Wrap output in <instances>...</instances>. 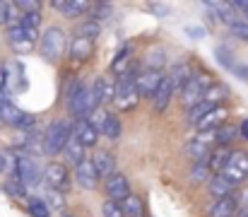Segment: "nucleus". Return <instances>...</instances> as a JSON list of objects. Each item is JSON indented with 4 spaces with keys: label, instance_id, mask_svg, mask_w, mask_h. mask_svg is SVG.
<instances>
[{
    "label": "nucleus",
    "instance_id": "36",
    "mask_svg": "<svg viewBox=\"0 0 248 217\" xmlns=\"http://www.w3.org/2000/svg\"><path fill=\"white\" fill-rule=\"evenodd\" d=\"M215 56H217L219 66H224V68H229V70L236 66V61H234V53H232V49H227V46H217V49H215Z\"/></svg>",
    "mask_w": 248,
    "mask_h": 217
},
{
    "label": "nucleus",
    "instance_id": "33",
    "mask_svg": "<svg viewBox=\"0 0 248 217\" xmlns=\"http://www.w3.org/2000/svg\"><path fill=\"white\" fill-rule=\"evenodd\" d=\"M190 179H193L195 184H202V181L212 179V171H210V167H207V159H205V162H193Z\"/></svg>",
    "mask_w": 248,
    "mask_h": 217
},
{
    "label": "nucleus",
    "instance_id": "27",
    "mask_svg": "<svg viewBox=\"0 0 248 217\" xmlns=\"http://www.w3.org/2000/svg\"><path fill=\"white\" fill-rule=\"evenodd\" d=\"M121 205H123L125 217H145V200L140 196H135V193H130Z\"/></svg>",
    "mask_w": 248,
    "mask_h": 217
},
{
    "label": "nucleus",
    "instance_id": "25",
    "mask_svg": "<svg viewBox=\"0 0 248 217\" xmlns=\"http://www.w3.org/2000/svg\"><path fill=\"white\" fill-rule=\"evenodd\" d=\"M53 7L61 10L65 17H80L82 12L89 10V2H84V0H68V2L58 0V2H53Z\"/></svg>",
    "mask_w": 248,
    "mask_h": 217
},
{
    "label": "nucleus",
    "instance_id": "17",
    "mask_svg": "<svg viewBox=\"0 0 248 217\" xmlns=\"http://www.w3.org/2000/svg\"><path fill=\"white\" fill-rule=\"evenodd\" d=\"M92 162H94L99 176H106V179H108V176L116 174V157H113L108 150H96L94 157H92Z\"/></svg>",
    "mask_w": 248,
    "mask_h": 217
},
{
    "label": "nucleus",
    "instance_id": "16",
    "mask_svg": "<svg viewBox=\"0 0 248 217\" xmlns=\"http://www.w3.org/2000/svg\"><path fill=\"white\" fill-rule=\"evenodd\" d=\"M68 51H70V58H73V61L84 63V61H89V58H92V53H94V41L82 39V36H73V41H70Z\"/></svg>",
    "mask_w": 248,
    "mask_h": 217
},
{
    "label": "nucleus",
    "instance_id": "31",
    "mask_svg": "<svg viewBox=\"0 0 248 217\" xmlns=\"http://www.w3.org/2000/svg\"><path fill=\"white\" fill-rule=\"evenodd\" d=\"M212 109H215V106H212L210 101H198L195 106H190V109H188L186 118H188V123H198V121H200L202 116H207Z\"/></svg>",
    "mask_w": 248,
    "mask_h": 217
},
{
    "label": "nucleus",
    "instance_id": "3",
    "mask_svg": "<svg viewBox=\"0 0 248 217\" xmlns=\"http://www.w3.org/2000/svg\"><path fill=\"white\" fill-rule=\"evenodd\" d=\"M113 101L121 111H128V109H135L138 101H140V94H138V87H135V72H125L121 75L116 82H113Z\"/></svg>",
    "mask_w": 248,
    "mask_h": 217
},
{
    "label": "nucleus",
    "instance_id": "29",
    "mask_svg": "<svg viewBox=\"0 0 248 217\" xmlns=\"http://www.w3.org/2000/svg\"><path fill=\"white\" fill-rule=\"evenodd\" d=\"M236 138H239V128L232 126V123L217 128V133H215V143L222 145V147H232V143H234Z\"/></svg>",
    "mask_w": 248,
    "mask_h": 217
},
{
    "label": "nucleus",
    "instance_id": "40",
    "mask_svg": "<svg viewBox=\"0 0 248 217\" xmlns=\"http://www.w3.org/2000/svg\"><path fill=\"white\" fill-rule=\"evenodd\" d=\"M46 205H48V210H63V208H65V193H61V191H51V188H48Z\"/></svg>",
    "mask_w": 248,
    "mask_h": 217
},
{
    "label": "nucleus",
    "instance_id": "28",
    "mask_svg": "<svg viewBox=\"0 0 248 217\" xmlns=\"http://www.w3.org/2000/svg\"><path fill=\"white\" fill-rule=\"evenodd\" d=\"M84 150H87L84 145H80L75 138H70L63 152H65V159H68L70 164H75V167H78L80 162H84V159H87V152H84Z\"/></svg>",
    "mask_w": 248,
    "mask_h": 217
},
{
    "label": "nucleus",
    "instance_id": "21",
    "mask_svg": "<svg viewBox=\"0 0 248 217\" xmlns=\"http://www.w3.org/2000/svg\"><path fill=\"white\" fill-rule=\"evenodd\" d=\"M171 99H173V87H171L169 77H164V80H162V84L157 87L155 97H152V104H155V109H157V111H166V109H169V104H171Z\"/></svg>",
    "mask_w": 248,
    "mask_h": 217
},
{
    "label": "nucleus",
    "instance_id": "32",
    "mask_svg": "<svg viewBox=\"0 0 248 217\" xmlns=\"http://www.w3.org/2000/svg\"><path fill=\"white\" fill-rule=\"evenodd\" d=\"M229 32L236 36V39H241V41H248V22L246 19H241L239 15L234 17V19H229Z\"/></svg>",
    "mask_w": 248,
    "mask_h": 217
},
{
    "label": "nucleus",
    "instance_id": "47",
    "mask_svg": "<svg viewBox=\"0 0 248 217\" xmlns=\"http://www.w3.org/2000/svg\"><path fill=\"white\" fill-rule=\"evenodd\" d=\"M5 101H10V92L0 84V104H5Z\"/></svg>",
    "mask_w": 248,
    "mask_h": 217
},
{
    "label": "nucleus",
    "instance_id": "39",
    "mask_svg": "<svg viewBox=\"0 0 248 217\" xmlns=\"http://www.w3.org/2000/svg\"><path fill=\"white\" fill-rule=\"evenodd\" d=\"M17 22L22 27H27V29H36L39 32V27H41V12H24V15H19Z\"/></svg>",
    "mask_w": 248,
    "mask_h": 217
},
{
    "label": "nucleus",
    "instance_id": "26",
    "mask_svg": "<svg viewBox=\"0 0 248 217\" xmlns=\"http://www.w3.org/2000/svg\"><path fill=\"white\" fill-rule=\"evenodd\" d=\"M227 97H229V87H224V84L215 82V84H212V87H210V89L205 92L202 101H210L212 106H224Z\"/></svg>",
    "mask_w": 248,
    "mask_h": 217
},
{
    "label": "nucleus",
    "instance_id": "14",
    "mask_svg": "<svg viewBox=\"0 0 248 217\" xmlns=\"http://www.w3.org/2000/svg\"><path fill=\"white\" fill-rule=\"evenodd\" d=\"M92 94L96 97V101H99V106H106L108 101H113V82L106 77V75H101V77H96L94 82H92Z\"/></svg>",
    "mask_w": 248,
    "mask_h": 217
},
{
    "label": "nucleus",
    "instance_id": "50",
    "mask_svg": "<svg viewBox=\"0 0 248 217\" xmlns=\"http://www.w3.org/2000/svg\"><path fill=\"white\" fill-rule=\"evenodd\" d=\"M0 171H2V152H0Z\"/></svg>",
    "mask_w": 248,
    "mask_h": 217
},
{
    "label": "nucleus",
    "instance_id": "20",
    "mask_svg": "<svg viewBox=\"0 0 248 217\" xmlns=\"http://www.w3.org/2000/svg\"><path fill=\"white\" fill-rule=\"evenodd\" d=\"M236 200H234V196H227V198H219V200H215L212 205H210V210H207V215L210 217H234L236 215Z\"/></svg>",
    "mask_w": 248,
    "mask_h": 217
},
{
    "label": "nucleus",
    "instance_id": "23",
    "mask_svg": "<svg viewBox=\"0 0 248 217\" xmlns=\"http://www.w3.org/2000/svg\"><path fill=\"white\" fill-rule=\"evenodd\" d=\"M22 116H24V111L19 106H15L12 99L5 101V104H0V123H7V126H15L17 128V123L22 121Z\"/></svg>",
    "mask_w": 248,
    "mask_h": 217
},
{
    "label": "nucleus",
    "instance_id": "45",
    "mask_svg": "<svg viewBox=\"0 0 248 217\" xmlns=\"http://www.w3.org/2000/svg\"><path fill=\"white\" fill-rule=\"evenodd\" d=\"M232 72H234L239 80H248V66H244V63H236V66L232 68Z\"/></svg>",
    "mask_w": 248,
    "mask_h": 217
},
{
    "label": "nucleus",
    "instance_id": "22",
    "mask_svg": "<svg viewBox=\"0 0 248 217\" xmlns=\"http://www.w3.org/2000/svg\"><path fill=\"white\" fill-rule=\"evenodd\" d=\"M121 133H123V126H121L118 116H116V114H106V118H104V123H101V128H99V135H104V138H108V140H118Z\"/></svg>",
    "mask_w": 248,
    "mask_h": 217
},
{
    "label": "nucleus",
    "instance_id": "44",
    "mask_svg": "<svg viewBox=\"0 0 248 217\" xmlns=\"http://www.w3.org/2000/svg\"><path fill=\"white\" fill-rule=\"evenodd\" d=\"M234 10H239V17L248 22V0H239V2H232Z\"/></svg>",
    "mask_w": 248,
    "mask_h": 217
},
{
    "label": "nucleus",
    "instance_id": "13",
    "mask_svg": "<svg viewBox=\"0 0 248 217\" xmlns=\"http://www.w3.org/2000/svg\"><path fill=\"white\" fill-rule=\"evenodd\" d=\"M232 154H234V150H232V147H222V145H217L215 150H210V154H207V167H210L212 176H215V174H222V169L229 164Z\"/></svg>",
    "mask_w": 248,
    "mask_h": 217
},
{
    "label": "nucleus",
    "instance_id": "12",
    "mask_svg": "<svg viewBox=\"0 0 248 217\" xmlns=\"http://www.w3.org/2000/svg\"><path fill=\"white\" fill-rule=\"evenodd\" d=\"M73 138L84 147H94L99 143V131L89 123V118H80L73 123Z\"/></svg>",
    "mask_w": 248,
    "mask_h": 217
},
{
    "label": "nucleus",
    "instance_id": "37",
    "mask_svg": "<svg viewBox=\"0 0 248 217\" xmlns=\"http://www.w3.org/2000/svg\"><path fill=\"white\" fill-rule=\"evenodd\" d=\"M29 215L31 217H51V210H48L46 200H41V198H31V200H29Z\"/></svg>",
    "mask_w": 248,
    "mask_h": 217
},
{
    "label": "nucleus",
    "instance_id": "2",
    "mask_svg": "<svg viewBox=\"0 0 248 217\" xmlns=\"http://www.w3.org/2000/svg\"><path fill=\"white\" fill-rule=\"evenodd\" d=\"M65 49H68V36H65V32H63L61 27H48V29L44 32V36H41V44H39L41 56H44L48 63H58V61L63 58Z\"/></svg>",
    "mask_w": 248,
    "mask_h": 217
},
{
    "label": "nucleus",
    "instance_id": "41",
    "mask_svg": "<svg viewBox=\"0 0 248 217\" xmlns=\"http://www.w3.org/2000/svg\"><path fill=\"white\" fill-rule=\"evenodd\" d=\"M164 63L166 61H164V56H162V51H152L145 58V70H162Z\"/></svg>",
    "mask_w": 248,
    "mask_h": 217
},
{
    "label": "nucleus",
    "instance_id": "11",
    "mask_svg": "<svg viewBox=\"0 0 248 217\" xmlns=\"http://www.w3.org/2000/svg\"><path fill=\"white\" fill-rule=\"evenodd\" d=\"M75 179H78V184L87 188V191H92V188H96V184H99V171H96V167H94V162L87 157L84 162H80L78 167H75Z\"/></svg>",
    "mask_w": 248,
    "mask_h": 217
},
{
    "label": "nucleus",
    "instance_id": "4",
    "mask_svg": "<svg viewBox=\"0 0 248 217\" xmlns=\"http://www.w3.org/2000/svg\"><path fill=\"white\" fill-rule=\"evenodd\" d=\"M212 84H215V80H212L210 72H195V75L188 80V84L181 89V101H183L188 109L195 106L198 101H202L205 92H207Z\"/></svg>",
    "mask_w": 248,
    "mask_h": 217
},
{
    "label": "nucleus",
    "instance_id": "24",
    "mask_svg": "<svg viewBox=\"0 0 248 217\" xmlns=\"http://www.w3.org/2000/svg\"><path fill=\"white\" fill-rule=\"evenodd\" d=\"M236 186L234 184H229L222 174H215L212 179H210V193L219 200V198H227V196H232V191H234Z\"/></svg>",
    "mask_w": 248,
    "mask_h": 217
},
{
    "label": "nucleus",
    "instance_id": "38",
    "mask_svg": "<svg viewBox=\"0 0 248 217\" xmlns=\"http://www.w3.org/2000/svg\"><path fill=\"white\" fill-rule=\"evenodd\" d=\"M89 7H92V15H94V17H89V19H94V22H99V24H101V19L111 17V12H113V7H111L108 2H96V5H89Z\"/></svg>",
    "mask_w": 248,
    "mask_h": 217
},
{
    "label": "nucleus",
    "instance_id": "35",
    "mask_svg": "<svg viewBox=\"0 0 248 217\" xmlns=\"http://www.w3.org/2000/svg\"><path fill=\"white\" fill-rule=\"evenodd\" d=\"M15 17H19L15 2H0V24L12 27V24H15Z\"/></svg>",
    "mask_w": 248,
    "mask_h": 217
},
{
    "label": "nucleus",
    "instance_id": "10",
    "mask_svg": "<svg viewBox=\"0 0 248 217\" xmlns=\"http://www.w3.org/2000/svg\"><path fill=\"white\" fill-rule=\"evenodd\" d=\"M133 191H130V181L123 176V174H113V176H108L106 179V196H108V200H116V203H123L128 196H130Z\"/></svg>",
    "mask_w": 248,
    "mask_h": 217
},
{
    "label": "nucleus",
    "instance_id": "42",
    "mask_svg": "<svg viewBox=\"0 0 248 217\" xmlns=\"http://www.w3.org/2000/svg\"><path fill=\"white\" fill-rule=\"evenodd\" d=\"M101 213H104V217H125L123 205L116 203V200H106V203L101 205Z\"/></svg>",
    "mask_w": 248,
    "mask_h": 217
},
{
    "label": "nucleus",
    "instance_id": "30",
    "mask_svg": "<svg viewBox=\"0 0 248 217\" xmlns=\"http://www.w3.org/2000/svg\"><path fill=\"white\" fill-rule=\"evenodd\" d=\"M99 34H101V24L94 22V19H84L75 32V36H82V39H89V41H94Z\"/></svg>",
    "mask_w": 248,
    "mask_h": 217
},
{
    "label": "nucleus",
    "instance_id": "19",
    "mask_svg": "<svg viewBox=\"0 0 248 217\" xmlns=\"http://www.w3.org/2000/svg\"><path fill=\"white\" fill-rule=\"evenodd\" d=\"M190 77H193V72L188 68V63H176V66L169 70V82H171V87H173V94H176V92L181 94V89L188 84Z\"/></svg>",
    "mask_w": 248,
    "mask_h": 217
},
{
    "label": "nucleus",
    "instance_id": "34",
    "mask_svg": "<svg viewBox=\"0 0 248 217\" xmlns=\"http://www.w3.org/2000/svg\"><path fill=\"white\" fill-rule=\"evenodd\" d=\"M5 193L12 196V198H24V196H27V188H24V184H22L17 176H7V181H5Z\"/></svg>",
    "mask_w": 248,
    "mask_h": 217
},
{
    "label": "nucleus",
    "instance_id": "8",
    "mask_svg": "<svg viewBox=\"0 0 248 217\" xmlns=\"http://www.w3.org/2000/svg\"><path fill=\"white\" fill-rule=\"evenodd\" d=\"M44 179H46V184H48L51 191L65 193V191L70 188V171H68V167L61 164V162H51V164L44 169Z\"/></svg>",
    "mask_w": 248,
    "mask_h": 217
},
{
    "label": "nucleus",
    "instance_id": "6",
    "mask_svg": "<svg viewBox=\"0 0 248 217\" xmlns=\"http://www.w3.org/2000/svg\"><path fill=\"white\" fill-rule=\"evenodd\" d=\"M15 176L24 184V188H36L44 179V171L39 169L36 159L29 154H17V171Z\"/></svg>",
    "mask_w": 248,
    "mask_h": 217
},
{
    "label": "nucleus",
    "instance_id": "43",
    "mask_svg": "<svg viewBox=\"0 0 248 217\" xmlns=\"http://www.w3.org/2000/svg\"><path fill=\"white\" fill-rule=\"evenodd\" d=\"M15 7L22 10V15L24 12H41V2H15Z\"/></svg>",
    "mask_w": 248,
    "mask_h": 217
},
{
    "label": "nucleus",
    "instance_id": "7",
    "mask_svg": "<svg viewBox=\"0 0 248 217\" xmlns=\"http://www.w3.org/2000/svg\"><path fill=\"white\" fill-rule=\"evenodd\" d=\"M222 176L229 184H234V186H239L241 181H246L248 179V152L246 150H234L229 164L222 169Z\"/></svg>",
    "mask_w": 248,
    "mask_h": 217
},
{
    "label": "nucleus",
    "instance_id": "18",
    "mask_svg": "<svg viewBox=\"0 0 248 217\" xmlns=\"http://www.w3.org/2000/svg\"><path fill=\"white\" fill-rule=\"evenodd\" d=\"M130 61H133V46L130 44H123L121 49H118V53H116V58L111 61V72L113 75H125V72H130Z\"/></svg>",
    "mask_w": 248,
    "mask_h": 217
},
{
    "label": "nucleus",
    "instance_id": "1",
    "mask_svg": "<svg viewBox=\"0 0 248 217\" xmlns=\"http://www.w3.org/2000/svg\"><path fill=\"white\" fill-rule=\"evenodd\" d=\"M70 138H73V123L68 118L53 121L44 133V154H51V157L61 154Z\"/></svg>",
    "mask_w": 248,
    "mask_h": 217
},
{
    "label": "nucleus",
    "instance_id": "9",
    "mask_svg": "<svg viewBox=\"0 0 248 217\" xmlns=\"http://www.w3.org/2000/svg\"><path fill=\"white\" fill-rule=\"evenodd\" d=\"M166 75L162 70H142L135 75V87H138V94L140 97H155V92H157V87L162 84V80H164Z\"/></svg>",
    "mask_w": 248,
    "mask_h": 217
},
{
    "label": "nucleus",
    "instance_id": "46",
    "mask_svg": "<svg viewBox=\"0 0 248 217\" xmlns=\"http://www.w3.org/2000/svg\"><path fill=\"white\" fill-rule=\"evenodd\" d=\"M239 138H244V140H248V118L239 126Z\"/></svg>",
    "mask_w": 248,
    "mask_h": 217
},
{
    "label": "nucleus",
    "instance_id": "51",
    "mask_svg": "<svg viewBox=\"0 0 248 217\" xmlns=\"http://www.w3.org/2000/svg\"><path fill=\"white\" fill-rule=\"evenodd\" d=\"M0 126H2V123H0Z\"/></svg>",
    "mask_w": 248,
    "mask_h": 217
},
{
    "label": "nucleus",
    "instance_id": "49",
    "mask_svg": "<svg viewBox=\"0 0 248 217\" xmlns=\"http://www.w3.org/2000/svg\"><path fill=\"white\" fill-rule=\"evenodd\" d=\"M244 205H246V210H248V188L244 191Z\"/></svg>",
    "mask_w": 248,
    "mask_h": 217
},
{
    "label": "nucleus",
    "instance_id": "15",
    "mask_svg": "<svg viewBox=\"0 0 248 217\" xmlns=\"http://www.w3.org/2000/svg\"><path fill=\"white\" fill-rule=\"evenodd\" d=\"M227 116H229V111H227L224 106H215V109H212L207 116H202L195 126L200 128V133H205V131H217V128H222V126H224Z\"/></svg>",
    "mask_w": 248,
    "mask_h": 217
},
{
    "label": "nucleus",
    "instance_id": "48",
    "mask_svg": "<svg viewBox=\"0 0 248 217\" xmlns=\"http://www.w3.org/2000/svg\"><path fill=\"white\" fill-rule=\"evenodd\" d=\"M186 32H188V34H193L195 39H198V36H202V29H195V27H188Z\"/></svg>",
    "mask_w": 248,
    "mask_h": 217
},
{
    "label": "nucleus",
    "instance_id": "5",
    "mask_svg": "<svg viewBox=\"0 0 248 217\" xmlns=\"http://www.w3.org/2000/svg\"><path fill=\"white\" fill-rule=\"evenodd\" d=\"M36 39H39V32L36 29H27L19 22H15L12 27H7V41L15 49V53H29L34 49Z\"/></svg>",
    "mask_w": 248,
    "mask_h": 217
}]
</instances>
